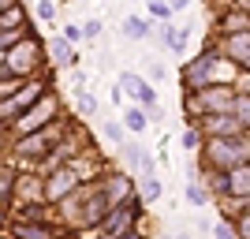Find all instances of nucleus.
<instances>
[{"label":"nucleus","instance_id":"nucleus-10","mask_svg":"<svg viewBox=\"0 0 250 239\" xmlns=\"http://www.w3.org/2000/svg\"><path fill=\"white\" fill-rule=\"evenodd\" d=\"M224 191H228V195H239V202H247V191H250V168H247V165H235L231 172H224Z\"/></svg>","mask_w":250,"mask_h":239},{"label":"nucleus","instance_id":"nucleus-24","mask_svg":"<svg viewBox=\"0 0 250 239\" xmlns=\"http://www.w3.org/2000/svg\"><path fill=\"white\" fill-rule=\"evenodd\" d=\"M79 112H86V116H94V112H97V101H94V94L79 90Z\"/></svg>","mask_w":250,"mask_h":239},{"label":"nucleus","instance_id":"nucleus-39","mask_svg":"<svg viewBox=\"0 0 250 239\" xmlns=\"http://www.w3.org/2000/svg\"><path fill=\"white\" fill-rule=\"evenodd\" d=\"M176 239H187V236H176Z\"/></svg>","mask_w":250,"mask_h":239},{"label":"nucleus","instance_id":"nucleus-19","mask_svg":"<svg viewBox=\"0 0 250 239\" xmlns=\"http://www.w3.org/2000/svg\"><path fill=\"white\" fill-rule=\"evenodd\" d=\"M157 198H161V179L146 176L142 179V191H138V202H157Z\"/></svg>","mask_w":250,"mask_h":239},{"label":"nucleus","instance_id":"nucleus-25","mask_svg":"<svg viewBox=\"0 0 250 239\" xmlns=\"http://www.w3.org/2000/svg\"><path fill=\"white\" fill-rule=\"evenodd\" d=\"M187 202H190V206H206V191H202L198 183H190V187H187Z\"/></svg>","mask_w":250,"mask_h":239},{"label":"nucleus","instance_id":"nucleus-6","mask_svg":"<svg viewBox=\"0 0 250 239\" xmlns=\"http://www.w3.org/2000/svg\"><path fill=\"white\" fill-rule=\"evenodd\" d=\"M231 101H235V90H231V86H206L198 109H206L209 116L213 112H231Z\"/></svg>","mask_w":250,"mask_h":239},{"label":"nucleus","instance_id":"nucleus-35","mask_svg":"<svg viewBox=\"0 0 250 239\" xmlns=\"http://www.w3.org/2000/svg\"><path fill=\"white\" fill-rule=\"evenodd\" d=\"M8 191H11V183H8V179H0V198L8 195Z\"/></svg>","mask_w":250,"mask_h":239},{"label":"nucleus","instance_id":"nucleus-28","mask_svg":"<svg viewBox=\"0 0 250 239\" xmlns=\"http://www.w3.org/2000/svg\"><path fill=\"white\" fill-rule=\"evenodd\" d=\"M63 42H67V45L83 42V30H79V26H63Z\"/></svg>","mask_w":250,"mask_h":239},{"label":"nucleus","instance_id":"nucleus-5","mask_svg":"<svg viewBox=\"0 0 250 239\" xmlns=\"http://www.w3.org/2000/svg\"><path fill=\"white\" fill-rule=\"evenodd\" d=\"M38 56H42L38 42H15V49L4 52V67H8L11 75H26V71H34Z\"/></svg>","mask_w":250,"mask_h":239},{"label":"nucleus","instance_id":"nucleus-23","mask_svg":"<svg viewBox=\"0 0 250 239\" xmlns=\"http://www.w3.org/2000/svg\"><path fill=\"white\" fill-rule=\"evenodd\" d=\"M19 22H22V11L15 8V4H11V8L4 11V15H0V30H15Z\"/></svg>","mask_w":250,"mask_h":239},{"label":"nucleus","instance_id":"nucleus-26","mask_svg":"<svg viewBox=\"0 0 250 239\" xmlns=\"http://www.w3.org/2000/svg\"><path fill=\"white\" fill-rule=\"evenodd\" d=\"M79 30H83V38H86V42H94L97 34H101V19H90L86 26H79Z\"/></svg>","mask_w":250,"mask_h":239},{"label":"nucleus","instance_id":"nucleus-12","mask_svg":"<svg viewBox=\"0 0 250 239\" xmlns=\"http://www.w3.org/2000/svg\"><path fill=\"white\" fill-rule=\"evenodd\" d=\"M228 64H239L243 71H247V64H250V34H231L228 38Z\"/></svg>","mask_w":250,"mask_h":239},{"label":"nucleus","instance_id":"nucleus-31","mask_svg":"<svg viewBox=\"0 0 250 239\" xmlns=\"http://www.w3.org/2000/svg\"><path fill=\"white\" fill-rule=\"evenodd\" d=\"M213 236H217V239H235V232H231V224H217Z\"/></svg>","mask_w":250,"mask_h":239},{"label":"nucleus","instance_id":"nucleus-20","mask_svg":"<svg viewBox=\"0 0 250 239\" xmlns=\"http://www.w3.org/2000/svg\"><path fill=\"white\" fill-rule=\"evenodd\" d=\"M250 30V22H247V11H243L239 8V15H228V19H224V34H228V38H231V34H247Z\"/></svg>","mask_w":250,"mask_h":239},{"label":"nucleus","instance_id":"nucleus-27","mask_svg":"<svg viewBox=\"0 0 250 239\" xmlns=\"http://www.w3.org/2000/svg\"><path fill=\"white\" fill-rule=\"evenodd\" d=\"M38 19H56V4H52V0H42V4H38Z\"/></svg>","mask_w":250,"mask_h":239},{"label":"nucleus","instance_id":"nucleus-14","mask_svg":"<svg viewBox=\"0 0 250 239\" xmlns=\"http://www.w3.org/2000/svg\"><path fill=\"white\" fill-rule=\"evenodd\" d=\"M124 34L131 42H142V38H149V22L138 19V15H131V19H124Z\"/></svg>","mask_w":250,"mask_h":239},{"label":"nucleus","instance_id":"nucleus-7","mask_svg":"<svg viewBox=\"0 0 250 239\" xmlns=\"http://www.w3.org/2000/svg\"><path fill=\"white\" fill-rule=\"evenodd\" d=\"M42 90H45V86H26V90H19V94L4 97V101H0V116H4V120H11V116H22L34 101H38V97H42Z\"/></svg>","mask_w":250,"mask_h":239},{"label":"nucleus","instance_id":"nucleus-18","mask_svg":"<svg viewBox=\"0 0 250 239\" xmlns=\"http://www.w3.org/2000/svg\"><path fill=\"white\" fill-rule=\"evenodd\" d=\"M165 45H168L172 52H183V49H187V30H179V26H168V30H165Z\"/></svg>","mask_w":250,"mask_h":239},{"label":"nucleus","instance_id":"nucleus-22","mask_svg":"<svg viewBox=\"0 0 250 239\" xmlns=\"http://www.w3.org/2000/svg\"><path fill=\"white\" fill-rule=\"evenodd\" d=\"M124 120H127V131H146V124H149L142 109H127V116H124Z\"/></svg>","mask_w":250,"mask_h":239},{"label":"nucleus","instance_id":"nucleus-36","mask_svg":"<svg viewBox=\"0 0 250 239\" xmlns=\"http://www.w3.org/2000/svg\"><path fill=\"white\" fill-rule=\"evenodd\" d=\"M120 239H142V236H138V232H124Z\"/></svg>","mask_w":250,"mask_h":239},{"label":"nucleus","instance_id":"nucleus-8","mask_svg":"<svg viewBox=\"0 0 250 239\" xmlns=\"http://www.w3.org/2000/svg\"><path fill=\"white\" fill-rule=\"evenodd\" d=\"M206 135L209 138H235V135H247V127H243L231 112H213L206 120Z\"/></svg>","mask_w":250,"mask_h":239},{"label":"nucleus","instance_id":"nucleus-13","mask_svg":"<svg viewBox=\"0 0 250 239\" xmlns=\"http://www.w3.org/2000/svg\"><path fill=\"white\" fill-rule=\"evenodd\" d=\"M146 79H142V75H135V71H124V75H120V90H127V94H131V97H142V94H146Z\"/></svg>","mask_w":250,"mask_h":239},{"label":"nucleus","instance_id":"nucleus-3","mask_svg":"<svg viewBox=\"0 0 250 239\" xmlns=\"http://www.w3.org/2000/svg\"><path fill=\"white\" fill-rule=\"evenodd\" d=\"M52 116H56V101H52L49 94H42L30 109H26V112L19 116V120H15V127H19L22 135H34V131H42V127L49 124Z\"/></svg>","mask_w":250,"mask_h":239},{"label":"nucleus","instance_id":"nucleus-38","mask_svg":"<svg viewBox=\"0 0 250 239\" xmlns=\"http://www.w3.org/2000/svg\"><path fill=\"white\" fill-rule=\"evenodd\" d=\"M0 71H4V52H0Z\"/></svg>","mask_w":250,"mask_h":239},{"label":"nucleus","instance_id":"nucleus-1","mask_svg":"<svg viewBox=\"0 0 250 239\" xmlns=\"http://www.w3.org/2000/svg\"><path fill=\"white\" fill-rule=\"evenodd\" d=\"M247 135H239V142L235 138H209V161L220 168H235V165H247Z\"/></svg>","mask_w":250,"mask_h":239},{"label":"nucleus","instance_id":"nucleus-34","mask_svg":"<svg viewBox=\"0 0 250 239\" xmlns=\"http://www.w3.org/2000/svg\"><path fill=\"white\" fill-rule=\"evenodd\" d=\"M187 4H190V0H165L168 11H179V8H187Z\"/></svg>","mask_w":250,"mask_h":239},{"label":"nucleus","instance_id":"nucleus-17","mask_svg":"<svg viewBox=\"0 0 250 239\" xmlns=\"http://www.w3.org/2000/svg\"><path fill=\"white\" fill-rule=\"evenodd\" d=\"M52 56H56V64L71 67V64H75V45H67L63 38H56V42H52Z\"/></svg>","mask_w":250,"mask_h":239},{"label":"nucleus","instance_id":"nucleus-32","mask_svg":"<svg viewBox=\"0 0 250 239\" xmlns=\"http://www.w3.org/2000/svg\"><path fill=\"white\" fill-rule=\"evenodd\" d=\"M247 236H250V217L243 213V217H239V239H247Z\"/></svg>","mask_w":250,"mask_h":239},{"label":"nucleus","instance_id":"nucleus-37","mask_svg":"<svg viewBox=\"0 0 250 239\" xmlns=\"http://www.w3.org/2000/svg\"><path fill=\"white\" fill-rule=\"evenodd\" d=\"M11 4H15V0H0V11H4V8H11Z\"/></svg>","mask_w":250,"mask_h":239},{"label":"nucleus","instance_id":"nucleus-30","mask_svg":"<svg viewBox=\"0 0 250 239\" xmlns=\"http://www.w3.org/2000/svg\"><path fill=\"white\" fill-rule=\"evenodd\" d=\"M183 150H198V131H183Z\"/></svg>","mask_w":250,"mask_h":239},{"label":"nucleus","instance_id":"nucleus-33","mask_svg":"<svg viewBox=\"0 0 250 239\" xmlns=\"http://www.w3.org/2000/svg\"><path fill=\"white\" fill-rule=\"evenodd\" d=\"M149 11H153L157 19H168V8H165V4H161V0H157V4H149Z\"/></svg>","mask_w":250,"mask_h":239},{"label":"nucleus","instance_id":"nucleus-9","mask_svg":"<svg viewBox=\"0 0 250 239\" xmlns=\"http://www.w3.org/2000/svg\"><path fill=\"white\" fill-rule=\"evenodd\" d=\"M75 187H79V176H75L71 168H56L49 176V183H45V195H49L52 202H60V198H67Z\"/></svg>","mask_w":250,"mask_h":239},{"label":"nucleus","instance_id":"nucleus-15","mask_svg":"<svg viewBox=\"0 0 250 239\" xmlns=\"http://www.w3.org/2000/svg\"><path fill=\"white\" fill-rule=\"evenodd\" d=\"M127 195H131V183H127V176L108 179V187H104V198H108V202H120V198H127Z\"/></svg>","mask_w":250,"mask_h":239},{"label":"nucleus","instance_id":"nucleus-4","mask_svg":"<svg viewBox=\"0 0 250 239\" xmlns=\"http://www.w3.org/2000/svg\"><path fill=\"white\" fill-rule=\"evenodd\" d=\"M142 213V202L138 198H131V202H124V206H112V213L104 217V236L108 239H120L124 232H131V220Z\"/></svg>","mask_w":250,"mask_h":239},{"label":"nucleus","instance_id":"nucleus-11","mask_svg":"<svg viewBox=\"0 0 250 239\" xmlns=\"http://www.w3.org/2000/svg\"><path fill=\"white\" fill-rule=\"evenodd\" d=\"M52 135H56L52 127H42V131L26 135V138L19 142V153H22V157H38V153H45V146L52 142Z\"/></svg>","mask_w":250,"mask_h":239},{"label":"nucleus","instance_id":"nucleus-21","mask_svg":"<svg viewBox=\"0 0 250 239\" xmlns=\"http://www.w3.org/2000/svg\"><path fill=\"white\" fill-rule=\"evenodd\" d=\"M231 116L247 127V120H250V97L247 94H235V101H231Z\"/></svg>","mask_w":250,"mask_h":239},{"label":"nucleus","instance_id":"nucleus-29","mask_svg":"<svg viewBox=\"0 0 250 239\" xmlns=\"http://www.w3.org/2000/svg\"><path fill=\"white\" fill-rule=\"evenodd\" d=\"M104 135L112 138V142H124V127L120 124H104Z\"/></svg>","mask_w":250,"mask_h":239},{"label":"nucleus","instance_id":"nucleus-16","mask_svg":"<svg viewBox=\"0 0 250 239\" xmlns=\"http://www.w3.org/2000/svg\"><path fill=\"white\" fill-rule=\"evenodd\" d=\"M15 239H52V232H49V224H19Z\"/></svg>","mask_w":250,"mask_h":239},{"label":"nucleus","instance_id":"nucleus-2","mask_svg":"<svg viewBox=\"0 0 250 239\" xmlns=\"http://www.w3.org/2000/svg\"><path fill=\"white\" fill-rule=\"evenodd\" d=\"M228 60H220V56H213V52H206L202 60H194L187 67V86L194 90V94H202L206 86H213L220 79V67H224Z\"/></svg>","mask_w":250,"mask_h":239}]
</instances>
